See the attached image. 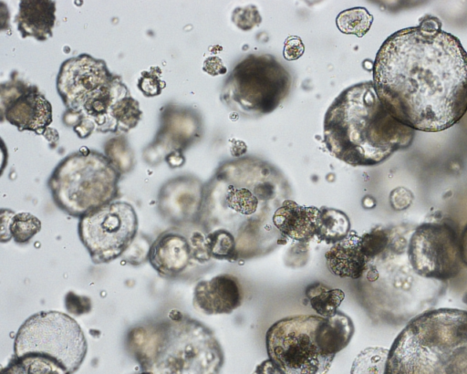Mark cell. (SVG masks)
Instances as JSON below:
<instances>
[{"label":"cell","mask_w":467,"mask_h":374,"mask_svg":"<svg viewBox=\"0 0 467 374\" xmlns=\"http://www.w3.org/2000/svg\"><path fill=\"white\" fill-rule=\"evenodd\" d=\"M373 84L400 122L414 130L442 131L467 112V52L448 32L400 29L379 49Z\"/></svg>","instance_id":"obj_1"},{"label":"cell","mask_w":467,"mask_h":374,"mask_svg":"<svg viewBox=\"0 0 467 374\" xmlns=\"http://www.w3.org/2000/svg\"><path fill=\"white\" fill-rule=\"evenodd\" d=\"M290 194L287 181L267 162L254 158L229 161L202 187L197 223L205 234L219 229L231 234L239 259L261 257L286 238L273 216Z\"/></svg>","instance_id":"obj_2"},{"label":"cell","mask_w":467,"mask_h":374,"mask_svg":"<svg viewBox=\"0 0 467 374\" xmlns=\"http://www.w3.org/2000/svg\"><path fill=\"white\" fill-rule=\"evenodd\" d=\"M415 130L396 119L379 99L373 81L344 89L324 119V143L338 160L353 166L379 164L409 148Z\"/></svg>","instance_id":"obj_3"},{"label":"cell","mask_w":467,"mask_h":374,"mask_svg":"<svg viewBox=\"0 0 467 374\" xmlns=\"http://www.w3.org/2000/svg\"><path fill=\"white\" fill-rule=\"evenodd\" d=\"M127 345L140 370L154 374H219L224 361L213 332L178 311L133 327Z\"/></svg>","instance_id":"obj_4"},{"label":"cell","mask_w":467,"mask_h":374,"mask_svg":"<svg viewBox=\"0 0 467 374\" xmlns=\"http://www.w3.org/2000/svg\"><path fill=\"white\" fill-rule=\"evenodd\" d=\"M385 374H467V310L442 307L410 319L389 349Z\"/></svg>","instance_id":"obj_5"},{"label":"cell","mask_w":467,"mask_h":374,"mask_svg":"<svg viewBox=\"0 0 467 374\" xmlns=\"http://www.w3.org/2000/svg\"><path fill=\"white\" fill-rule=\"evenodd\" d=\"M408 238L400 227L390 229L388 247L368 261L358 279L363 306L374 319L400 324L415 317L429 308L416 294L417 289L444 284L423 279L413 272L407 257Z\"/></svg>","instance_id":"obj_6"},{"label":"cell","mask_w":467,"mask_h":374,"mask_svg":"<svg viewBox=\"0 0 467 374\" xmlns=\"http://www.w3.org/2000/svg\"><path fill=\"white\" fill-rule=\"evenodd\" d=\"M119 177L116 168L101 154H71L56 168L48 186L55 204L80 218L118 196Z\"/></svg>","instance_id":"obj_7"},{"label":"cell","mask_w":467,"mask_h":374,"mask_svg":"<svg viewBox=\"0 0 467 374\" xmlns=\"http://www.w3.org/2000/svg\"><path fill=\"white\" fill-rule=\"evenodd\" d=\"M291 87L289 72L271 55H250L235 66L223 88L227 106L244 114L273 111Z\"/></svg>","instance_id":"obj_8"},{"label":"cell","mask_w":467,"mask_h":374,"mask_svg":"<svg viewBox=\"0 0 467 374\" xmlns=\"http://www.w3.org/2000/svg\"><path fill=\"white\" fill-rule=\"evenodd\" d=\"M15 357L36 354L50 358L69 374L81 366L88 344L80 326L68 315L42 311L29 317L16 332Z\"/></svg>","instance_id":"obj_9"},{"label":"cell","mask_w":467,"mask_h":374,"mask_svg":"<svg viewBox=\"0 0 467 374\" xmlns=\"http://www.w3.org/2000/svg\"><path fill=\"white\" fill-rule=\"evenodd\" d=\"M323 317L291 316L275 322L266 331L269 358L282 374H327L335 356L323 354L315 334Z\"/></svg>","instance_id":"obj_10"},{"label":"cell","mask_w":467,"mask_h":374,"mask_svg":"<svg viewBox=\"0 0 467 374\" xmlns=\"http://www.w3.org/2000/svg\"><path fill=\"white\" fill-rule=\"evenodd\" d=\"M138 217L125 202H113L80 217L78 235L95 264L124 255L135 240Z\"/></svg>","instance_id":"obj_11"},{"label":"cell","mask_w":467,"mask_h":374,"mask_svg":"<svg viewBox=\"0 0 467 374\" xmlns=\"http://www.w3.org/2000/svg\"><path fill=\"white\" fill-rule=\"evenodd\" d=\"M407 257L420 277L446 283L461 270L460 235L447 222H425L410 233Z\"/></svg>","instance_id":"obj_12"},{"label":"cell","mask_w":467,"mask_h":374,"mask_svg":"<svg viewBox=\"0 0 467 374\" xmlns=\"http://www.w3.org/2000/svg\"><path fill=\"white\" fill-rule=\"evenodd\" d=\"M206 234L197 223L173 225L151 243L148 260L155 271L169 279L182 278L211 261Z\"/></svg>","instance_id":"obj_13"},{"label":"cell","mask_w":467,"mask_h":374,"mask_svg":"<svg viewBox=\"0 0 467 374\" xmlns=\"http://www.w3.org/2000/svg\"><path fill=\"white\" fill-rule=\"evenodd\" d=\"M114 78L103 61L84 54L63 63L57 87L65 104L75 110L88 96Z\"/></svg>","instance_id":"obj_14"},{"label":"cell","mask_w":467,"mask_h":374,"mask_svg":"<svg viewBox=\"0 0 467 374\" xmlns=\"http://www.w3.org/2000/svg\"><path fill=\"white\" fill-rule=\"evenodd\" d=\"M243 299L244 292L238 278L221 274L197 283L192 304L202 314L222 315L231 314L241 306Z\"/></svg>","instance_id":"obj_15"},{"label":"cell","mask_w":467,"mask_h":374,"mask_svg":"<svg viewBox=\"0 0 467 374\" xmlns=\"http://www.w3.org/2000/svg\"><path fill=\"white\" fill-rule=\"evenodd\" d=\"M14 97L3 112L20 130L39 132L52 121L51 106L36 89H24Z\"/></svg>","instance_id":"obj_16"},{"label":"cell","mask_w":467,"mask_h":374,"mask_svg":"<svg viewBox=\"0 0 467 374\" xmlns=\"http://www.w3.org/2000/svg\"><path fill=\"white\" fill-rule=\"evenodd\" d=\"M318 213L315 206L299 205L287 199L275 211L273 223L285 237L306 243L316 235Z\"/></svg>","instance_id":"obj_17"},{"label":"cell","mask_w":467,"mask_h":374,"mask_svg":"<svg viewBox=\"0 0 467 374\" xmlns=\"http://www.w3.org/2000/svg\"><path fill=\"white\" fill-rule=\"evenodd\" d=\"M173 190L170 185L159 196V209L161 215L173 225L194 223L198 221L202 203V188Z\"/></svg>","instance_id":"obj_18"},{"label":"cell","mask_w":467,"mask_h":374,"mask_svg":"<svg viewBox=\"0 0 467 374\" xmlns=\"http://www.w3.org/2000/svg\"><path fill=\"white\" fill-rule=\"evenodd\" d=\"M360 236L356 232L338 243L334 244L326 253L327 268L340 277L359 279L367 267L368 260L359 246Z\"/></svg>","instance_id":"obj_19"},{"label":"cell","mask_w":467,"mask_h":374,"mask_svg":"<svg viewBox=\"0 0 467 374\" xmlns=\"http://www.w3.org/2000/svg\"><path fill=\"white\" fill-rule=\"evenodd\" d=\"M55 18L53 1H21L16 21L23 37L46 40L52 36Z\"/></svg>","instance_id":"obj_20"},{"label":"cell","mask_w":467,"mask_h":374,"mask_svg":"<svg viewBox=\"0 0 467 374\" xmlns=\"http://www.w3.org/2000/svg\"><path fill=\"white\" fill-rule=\"evenodd\" d=\"M354 332L352 319L337 310L334 315L323 317L317 327L315 338L323 354L336 356L349 344Z\"/></svg>","instance_id":"obj_21"},{"label":"cell","mask_w":467,"mask_h":374,"mask_svg":"<svg viewBox=\"0 0 467 374\" xmlns=\"http://www.w3.org/2000/svg\"><path fill=\"white\" fill-rule=\"evenodd\" d=\"M350 232V221L342 211L321 207L317 220L316 236L319 242L334 244L345 239Z\"/></svg>","instance_id":"obj_22"},{"label":"cell","mask_w":467,"mask_h":374,"mask_svg":"<svg viewBox=\"0 0 467 374\" xmlns=\"http://www.w3.org/2000/svg\"><path fill=\"white\" fill-rule=\"evenodd\" d=\"M1 374H69L56 360L42 355H25L16 358L2 369Z\"/></svg>","instance_id":"obj_23"},{"label":"cell","mask_w":467,"mask_h":374,"mask_svg":"<svg viewBox=\"0 0 467 374\" xmlns=\"http://www.w3.org/2000/svg\"><path fill=\"white\" fill-rule=\"evenodd\" d=\"M305 294L311 307L323 317L334 315L345 298L341 289H332L322 283L307 286Z\"/></svg>","instance_id":"obj_24"},{"label":"cell","mask_w":467,"mask_h":374,"mask_svg":"<svg viewBox=\"0 0 467 374\" xmlns=\"http://www.w3.org/2000/svg\"><path fill=\"white\" fill-rule=\"evenodd\" d=\"M206 250L212 259L235 262L239 260L234 236L224 230H215L206 234Z\"/></svg>","instance_id":"obj_25"},{"label":"cell","mask_w":467,"mask_h":374,"mask_svg":"<svg viewBox=\"0 0 467 374\" xmlns=\"http://www.w3.org/2000/svg\"><path fill=\"white\" fill-rule=\"evenodd\" d=\"M388 355L385 348H366L354 359L350 374H385Z\"/></svg>","instance_id":"obj_26"},{"label":"cell","mask_w":467,"mask_h":374,"mask_svg":"<svg viewBox=\"0 0 467 374\" xmlns=\"http://www.w3.org/2000/svg\"><path fill=\"white\" fill-rule=\"evenodd\" d=\"M373 16L364 7H354L340 12L336 19L337 28L345 34L362 37L370 28Z\"/></svg>","instance_id":"obj_27"},{"label":"cell","mask_w":467,"mask_h":374,"mask_svg":"<svg viewBox=\"0 0 467 374\" xmlns=\"http://www.w3.org/2000/svg\"><path fill=\"white\" fill-rule=\"evenodd\" d=\"M41 229L39 219L29 213H16L11 221L9 234L17 244L29 242Z\"/></svg>","instance_id":"obj_28"},{"label":"cell","mask_w":467,"mask_h":374,"mask_svg":"<svg viewBox=\"0 0 467 374\" xmlns=\"http://www.w3.org/2000/svg\"><path fill=\"white\" fill-rule=\"evenodd\" d=\"M390 241V229L375 227L360 236L359 246L362 254L369 261L388 247Z\"/></svg>","instance_id":"obj_29"},{"label":"cell","mask_w":467,"mask_h":374,"mask_svg":"<svg viewBox=\"0 0 467 374\" xmlns=\"http://www.w3.org/2000/svg\"><path fill=\"white\" fill-rule=\"evenodd\" d=\"M413 199V193L405 187L394 189L389 195L390 205L396 211L408 209L411 205Z\"/></svg>","instance_id":"obj_30"},{"label":"cell","mask_w":467,"mask_h":374,"mask_svg":"<svg viewBox=\"0 0 467 374\" xmlns=\"http://www.w3.org/2000/svg\"><path fill=\"white\" fill-rule=\"evenodd\" d=\"M305 51V46L301 38L296 36H289L285 41L283 56L286 60L298 59Z\"/></svg>","instance_id":"obj_31"},{"label":"cell","mask_w":467,"mask_h":374,"mask_svg":"<svg viewBox=\"0 0 467 374\" xmlns=\"http://www.w3.org/2000/svg\"><path fill=\"white\" fill-rule=\"evenodd\" d=\"M204 70L215 76L226 72L221 59L215 57L208 58L204 63Z\"/></svg>","instance_id":"obj_32"},{"label":"cell","mask_w":467,"mask_h":374,"mask_svg":"<svg viewBox=\"0 0 467 374\" xmlns=\"http://www.w3.org/2000/svg\"><path fill=\"white\" fill-rule=\"evenodd\" d=\"M418 26L426 31H440L441 30V22L436 16H426L420 19Z\"/></svg>","instance_id":"obj_33"},{"label":"cell","mask_w":467,"mask_h":374,"mask_svg":"<svg viewBox=\"0 0 467 374\" xmlns=\"http://www.w3.org/2000/svg\"><path fill=\"white\" fill-rule=\"evenodd\" d=\"M255 374H282V372L277 366L268 358L256 366Z\"/></svg>","instance_id":"obj_34"},{"label":"cell","mask_w":467,"mask_h":374,"mask_svg":"<svg viewBox=\"0 0 467 374\" xmlns=\"http://www.w3.org/2000/svg\"><path fill=\"white\" fill-rule=\"evenodd\" d=\"M460 256L461 261L467 267V224L460 235Z\"/></svg>","instance_id":"obj_35"},{"label":"cell","mask_w":467,"mask_h":374,"mask_svg":"<svg viewBox=\"0 0 467 374\" xmlns=\"http://www.w3.org/2000/svg\"><path fill=\"white\" fill-rule=\"evenodd\" d=\"M134 374H154L150 371H146V370H140L139 372L137 373H134Z\"/></svg>","instance_id":"obj_36"}]
</instances>
